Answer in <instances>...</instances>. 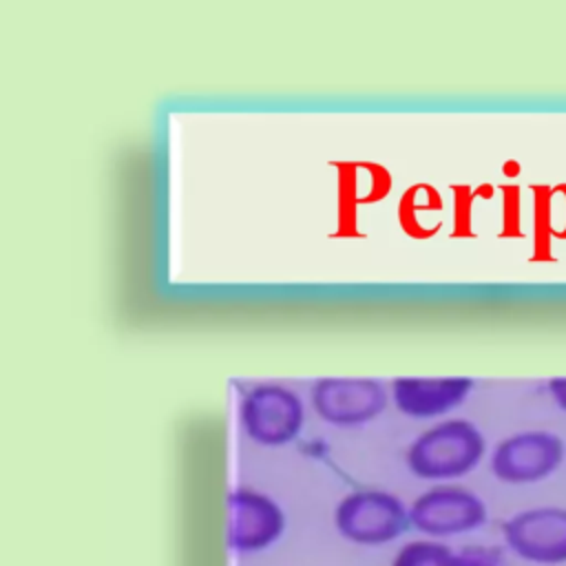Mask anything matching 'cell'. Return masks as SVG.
<instances>
[{"instance_id":"1","label":"cell","mask_w":566,"mask_h":566,"mask_svg":"<svg viewBox=\"0 0 566 566\" xmlns=\"http://www.w3.org/2000/svg\"><path fill=\"white\" fill-rule=\"evenodd\" d=\"M486 453L484 433L464 418L424 429L407 449V467L422 480H455L471 473Z\"/></svg>"},{"instance_id":"2","label":"cell","mask_w":566,"mask_h":566,"mask_svg":"<svg viewBox=\"0 0 566 566\" xmlns=\"http://www.w3.org/2000/svg\"><path fill=\"white\" fill-rule=\"evenodd\" d=\"M305 420L301 396L274 380L250 385L239 400V422L245 436L263 447L287 444L298 436Z\"/></svg>"},{"instance_id":"3","label":"cell","mask_w":566,"mask_h":566,"mask_svg":"<svg viewBox=\"0 0 566 566\" xmlns=\"http://www.w3.org/2000/svg\"><path fill=\"white\" fill-rule=\"evenodd\" d=\"M566 442L546 429H526L502 438L491 451V471L504 484H537L562 469Z\"/></svg>"},{"instance_id":"4","label":"cell","mask_w":566,"mask_h":566,"mask_svg":"<svg viewBox=\"0 0 566 566\" xmlns=\"http://www.w3.org/2000/svg\"><path fill=\"white\" fill-rule=\"evenodd\" d=\"M387 400L385 385L365 376H327L310 389L312 409L334 427H360L380 416Z\"/></svg>"},{"instance_id":"5","label":"cell","mask_w":566,"mask_h":566,"mask_svg":"<svg viewBox=\"0 0 566 566\" xmlns=\"http://www.w3.org/2000/svg\"><path fill=\"white\" fill-rule=\"evenodd\" d=\"M502 535L506 546L522 559L559 566L566 564V506H533L513 513Z\"/></svg>"},{"instance_id":"6","label":"cell","mask_w":566,"mask_h":566,"mask_svg":"<svg viewBox=\"0 0 566 566\" xmlns=\"http://www.w3.org/2000/svg\"><path fill=\"white\" fill-rule=\"evenodd\" d=\"M486 504L471 489L440 484L422 493L409 511V520L429 535H460L486 522Z\"/></svg>"},{"instance_id":"7","label":"cell","mask_w":566,"mask_h":566,"mask_svg":"<svg viewBox=\"0 0 566 566\" xmlns=\"http://www.w3.org/2000/svg\"><path fill=\"white\" fill-rule=\"evenodd\" d=\"M409 524L402 502L382 491L349 493L336 506V526L354 542L378 544L394 539Z\"/></svg>"},{"instance_id":"8","label":"cell","mask_w":566,"mask_h":566,"mask_svg":"<svg viewBox=\"0 0 566 566\" xmlns=\"http://www.w3.org/2000/svg\"><path fill=\"white\" fill-rule=\"evenodd\" d=\"M467 376H400L391 380V400L409 418H438L458 409L473 391Z\"/></svg>"},{"instance_id":"9","label":"cell","mask_w":566,"mask_h":566,"mask_svg":"<svg viewBox=\"0 0 566 566\" xmlns=\"http://www.w3.org/2000/svg\"><path fill=\"white\" fill-rule=\"evenodd\" d=\"M228 542L237 551L268 546L283 531L281 509L263 493L239 489L228 495Z\"/></svg>"},{"instance_id":"10","label":"cell","mask_w":566,"mask_h":566,"mask_svg":"<svg viewBox=\"0 0 566 566\" xmlns=\"http://www.w3.org/2000/svg\"><path fill=\"white\" fill-rule=\"evenodd\" d=\"M394 566H467L462 553L436 542H413L396 557Z\"/></svg>"},{"instance_id":"11","label":"cell","mask_w":566,"mask_h":566,"mask_svg":"<svg viewBox=\"0 0 566 566\" xmlns=\"http://www.w3.org/2000/svg\"><path fill=\"white\" fill-rule=\"evenodd\" d=\"M548 396L553 400V405L566 413V376H553L546 382Z\"/></svg>"}]
</instances>
